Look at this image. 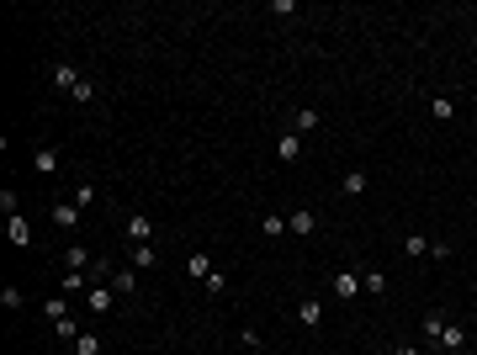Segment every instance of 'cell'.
I'll use <instances>...</instances> for the list:
<instances>
[{"label":"cell","mask_w":477,"mask_h":355,"mask_svg":"<svg viewBox=\"0 0 477 355\" xmlns=\"http://www.w3.org/2000/svg\"><path fill=\"white\" fill-rule=\"evenodd\" d=\"M96 201V186H75V207H90Z\"/></svg>","instance_id":"obj_27"},{"label":"cell","mask_w":477,"mask_h":355,"mask_svg":"<svg viewBox=\"0 0 477 355\" xmlns=\"http://www.w3.org/2000/svg\"><path fill=\"white\" fill-rule=\"evenodd\" d=\"M53 334L75 345V339H80V323H75V318H69V313H64V318H53Z\"/></svg>","instance_id":"obj_16"},{"label":"cell","mask_w":477,"mask_h":355,"mask_svg":"<svg viewBox=\"0 0 477 355\" xmlns=\"http://www.w3.org/2000/svg\"><path fill=\"white\" fill-rule=\"evenodd\" d=\"M5 238H11V244H16V249H27V244H32V228H27V217H5Z\"/></svg>","instance_id":"obj_3"},{"label":"cell","mask_w":477,"mask_h":355,"mask_svg":"<svg viewBox=\"0 0 477 355\" xmlns=\"http://www.w3.org/2000/svg\"><path fill=\"white\" fill-rule=\"evenodd\" d=\"M85 286V271H64V292H80Z\"/></svg>","instance_id":"obj_28"},{"label":"cell","mask_w":477,"mask_h":355,"mask_svg":"<svg viewBox=\"0 0 477 355\" xmlns=\"http://www.w3.org/2000/svg\"><path fill=\"white\" fill-rule=\"evenodd\" d=\"M403 255H408V260L430 255V238H424V234H408V238H403Z\"/></svg>","instance_id":"obj_14"},{"label":"cell","mask_w":477,"mask_h":355,"mask_svg":"<svg viewBox=\"0 0 477 355\" xmlns=\"http://www.w3.org/2000/svg\"><path fill=\"white\" fill-rule=\"evenodd\" d=\"M53 85H59V90H69V96H75L80 85H85V79H80V69H75V64H53Z\"/></svg>","instance_id":"obj_4"},{"label":"cell","mask_w":477,"mask_h":355,"mask_svg":"<svg viewBox=\"0 0 477 355\" xmlns=\"http://www.w3.org/2000/svg\"><path fill=\"white\" fill-rule=\"evenodd\" d=\"M186 276H197V281H207V276H212V260H207V249H197V255L186 260Z\"/></svg>","instance_id":"obj_12"},{"label":"cell","mask_w":477,"mask_h":355,"mask_svg":"<svg viewBox=\"0 0 477 355\" xmlns=\"http://www.w3.org/2000/svg\"><path fill=\"white\" fill-rule=\"evenodd\" d=\"M133 265L149 271V265H154V244H133Z\"/></svg>","instance_id":"obj_21"},{"label":"cell","mask_w":477,"mask_h":355,"mask_svg":"<svg viewBox=\"0 0 477 355\" xmlns=\"http://www.w3.org/2000/svg\"><path fill=\"white\" fill-rule=\"evenodd\" d=\"M440 350H467V329H461V323H445V334H440Z\"/></svg>","instance_id":"obj_9"},{"label":"cell","mask_w":477,"mask_h":355,"mask_svg":"<svg viewBox=\"0 0 477 355\" xmlns=\"http://www.w3.org/2000/svg\"><path fill=\"white\" fill-rule=\"evenodd\" d=\"M318 122H323V117H318L313 106H302V112H292V133H302V138H308V133H318Z\"/></svg>","instance_id":"obj_7"},{"label":"cell","mask_w":477,"mask_h":355,"mask_svg":"<svg viewBox=\"0 0 477 355\" xmlns=\"http://www.w3.org/2000/svg\"><path fill=\"white\" fill-rule=\"evenodd\" d=\"M430 255H435V260H451V255H456V244H451V238H435V244H430Z\"/></svg>","instance_id":"obj_23"},{"label":"cell","mask_w":477,"mask_h":355,"mask_svg":"<svg viewBox=\"0 0 477 355\" xmlns=\"http://www.w3.org/2000/svg\"><path fill=\"white\" fill-rule=\"evenodd\" d=\"M313 228H318V217L308 212V207H297V212L286 217V234H302V238H308V234H313Z\"/></svg>","instance_id":"obj_6"},{"label":"cell","mask_w":477,"mask_h":355,"mask_svg":"<svg viewBox=\"0 0 477 355\" xmlns=\"http://www.w3.org/2000/svg\"><path fill=\"white\" fill-rule=\"evenodd\" d=\"M356 292H366V286H360V271H334V297H345V302H350Z\"/></svg>","instance_id":"obj_2"},{"label":"cell","mask_w":477,"mask_h":355,"mask_svg":"<svg viewBox=\"0 0 477 355\" xmlns=\"http://www.w3.org/2000/svg\"><path fill=\"white\" fill-rule=\"evenodd\" d=\"M112 302H117V292L101 286V281H90V313H112Z\"/></svg>","instance_id":"obj_5"},{"label":"cell","mask_w":477,"mask_h":355,"mask_svg":"<svg viewBox=\"0 0 477 355\" xmlns=\"http://www.w3.org/2000/svg\"><path fill=\"white\" fill-rule=\"evenodd\" d=\"M276 234H286V217H276V212H265V238H276Z\"/></svg>","instance_id":"obj_24"},{"label":"cell","mask_w":477,"mask_h":355,"mask_svg":"<svg viewBox=\"0 0 477 355\" xmlns=\"http://www.w3.org/2000/svg\"><path fill=\"white\" fill-rule=\"evenodd\" d=\"M207 292H212V297H223V292H228V281H223V271H212V276H207Z\"/></svg>","instance_id":"obj_29"},{"label":"cell","mask_w":477,"mask_h":355,"mask_svg":"<svg viewBox=\"0 0 477 355\" xmlns=\"http://www.w3.org/2000/svg\"><path fill=\"white\" fill-rule=\"evenodd\" d=\"M32 170H38V175H53V170H59V149H38V154H32Z\"/></svg>","instance_id":"obj_11"},{"label":"cell","mask_w":477,"mask_h":355,"mask_svg":"<svg viewBox=\"0 0 477 355\" xmlns=\"http://www.w3.org/2000/svg\"><path fill=\"white\" fill-rule=\"evenodd\" d=\"M366 186H371V180H366V170H350V175H345V191H350V197H360Z\"/></svg>","instance_id":"obj_19"},{"label":"cell","mask_w":477,"mask_h":355,"mask_svg":"<svg viewBox=\"0 0 477 355\" xmlns=\"http://www.w3.org/2000/svg\"><path fill=\"white\" fill-rule=\"evenodd\" d=\"M360 286H366L371 297H382V292H387V276H382V271H366V276H360Z\"/></svg>","instance_id":"obj_18"},{"label":"cell","mask_w":477,"mask_h":355,"mask_svg":"<svg viewBox=\"0 0 477 355\" xmlns=\"http://www.w3.org/2000/svg\"><path fill=\"white\" fill-rule=\"evenodd\" d=\"M276 154L286 159V164H292V159L302 154V133H281V138H276Z\"/></svg>","instance_id":"obj_10"},{"label":"cell","mask_w":477,"mask_h":355,"mask_svg":"<svg viewBox=\"0 0 477 355\" xmlns=\"http://www.w3.org/2000/svg\"><path fill=\"white\" fill-rule=\"evenodd\" d=\"M424 334L440 339V334H445V318H440V313H424Z\"/></svg>","instance_id":"obj_22"},{"label":"cell","mask_w":477,"mask_h":355,"mask_svg":"<svg viewBox=\"0 0 477 355\" xmlns=\"http://www.w3.org/2000/svg\"><path fill=\"white\" fill-rule=\"evenodd\" d=\"M393 355H419V350H414V345H398V350H393Z\"/></svg>","instance_id":"obj_30"},{"label":"cell","mask_w":477,"mask_h":355,"mask_svg":"<svg viewBox=\"0 0 477 355\" xmlns=\"http://www.w3.org/2000/svg\"><path fill=\"white\" fill-rule=\"evenodd\" d=\"M297 323L302 329H318V323H323V302H318V297H308V302L297 308Z\"/></svg>","instance_id":"obj_8"},{"label":"cell","mask_w":477,"mask_h":355,"mask_svg":"<svg viewBox=\"0 0 477 355\" xmlns=\"http://www.w3.org/2000/svg\"><path fill=\"white\" fill-rule=\"evenodd\" d=\"M0 212H5V217H16V212H21V197H16V191H11V186L0 191Z\"/></svg>","instance_id":"obj_20"},{"label":"cell","mask_w":477,"mask_h":355,"mask_svg":"<svg viewBox=\"0 0 477 355\" xmlns=\"http://www.w3.org/2000/svg\"><path fill=\"white\" fill-rule=\"evenodd\" d=\"M122 234H127V244H149V238H154V223H149V217H143V212H133V217H127V228H122Z\"/></svg>","instance_id":"obj_1"},{"label":"cell","mask_w":477,"mask_h":355,"mask_svg":"<svg viewBox=\"0 0 477 355\" xmlns=\"http://www.w3.org/2000/svg\"><path fill=\"white\" fill-rule=\"evenodd\" d=\"M112 292H117V297H133V292H138V276H133V271H112Z\"/></svg>","instance_id":"obj_13"},{"label":"cell","mask_w":477,"mask_h":355,"mask_svg":"<svg viewBox=\"0 0 477 355\" xmlns=\"http://www.w3.org/2000/svg\"><path fill=\"white\" fill-rule=\"evenodd\" d=\"M53 223H59V228H75V223H80V207H75V201L53 207Z\"/></svg>","instance_id":"obj_15"},{"label":"cell","mask_w":477,"mask_h":355,"mask_svg":"<svg viewBox=\"0 0 477 355\" xmlns=\"http://www.w3.org/2000/svg\"><path fill=\"white\" fill-rule=\"evenodd\" d=\"M0 302H5L11 313H16V308H21V286H0Z\"/></svg>","instance_id":"obj_25"},{"label":"cell","mask_w":477,"mask_h":355,"mask_svg":"<svg viewBox=\"0 0 477 355\" xmlns=\"http://www.w3.org/2000/svg\"><path fill=\"white\" fill-rule=\"evenodd\" d=\"M64 265H69V271H85V265H90V255H85V244H69V255H64Z\"/></svg>","instance_id":"obj_17"},{"label":"cell","mask_w":477,"mask_h":355,"mask_svg":"<svg viewBox=\"0 0 477 355\" xmlns=\"http://www.w3.org/2000/svg\"><path fill=\"white\" fill-rule=\"evenodd\" d=\"M75 350H80V355H101V345H96V334H80Z\"/></svg>","instance_id":"obj_26"}]
</instances>
